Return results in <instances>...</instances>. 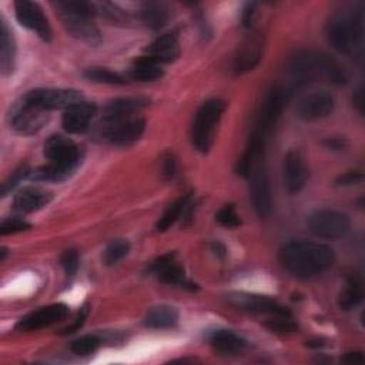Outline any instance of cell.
Segmentation results:
<instances>
[{"mask_svg": "<svg viewBox=\"0 0 365 365\" xmlns=\"http://www.w3.org/2000/svg\"><path fill=\"white\" fill-rule=\"evenodd\" d=\"M282 267L297 278H312L327 271L335 259L334 251L317 241H292L279 252Z\"/></svg>", "mask_w": 365, "mask_h": 365, "instance_id": "1", "label": "cell"}, {"mask_svg": "<svg viewBox=\"0 0 365 365\" xmlns=\"http://www.w3.org/2000/svg\"><path fill=\"white\" fill-rule=\"evenodd\" d=\"M44 155L48 160V164L33 170L30 174V178L36 181H64L74 173L81 160L80 148L71 140L58 134L46 140Z\"/></svg>", "mask_w": 365, "mask_h": 365, "instance_id": "2", "label": "cell"}, {"mask_svg": "<svg viewBox=\"0 0 365 365\" xmlns=\"http://www.w3.org/2000/svg\"><path fill=\"white\" fill-rule=\"evenodd\" d=\"M288 71L299 81L322 80L332 84H345L348 77L344 67L328 54L319 51H298L288 61Z\"/></svg>", "mask_w": 365, "mask_h": 365, "instance_id": "3", "label": "cell"}, {"mask_svg": "<svg viewBox=\"0 0 365 365\" xmlns=\"http://www.w3.org/2000/svg\"><path fill=\"white\" fill-rule=\"evenodd\" d=\"M329 44L349 57H361L364 51V19L356 10L336 11L328 21Z\"/></svg>", "mask_w": 365, "mask_h": 365, "instance_id": "4", "label": "cell"}, {"mask_svg": "<svg viewBox=\"0 0 365 365\" xmlns=\"http://www.w3.org/2000/svg\"><path fill=\"white\" fill-rule=\"evenodd\" d=\"M53 6L70 36L90 46H98L101 43L100 30L93 23V17L98 11L97 4L83 0H70L57 1L53 3Z\"/></svg>", "mask_w": 365, "mask_h": 365, "instance_id": "5", "label": "cell"}, {"mask_svg": "<svg viewBox=\"0 0 365 365\" xmlns=\"http://www.w3.org/2000/svg\"><path fill=\"white\" fill-rule=\"evenodd\" d=\"M225 101L212 98L198 108L191 128V141L198 151L207 153L212 145L215 127L225 110Z\"/></svg>", "mask_w": 365, "mask_h": 365, "instance_id": "6", "label": "cell"}, {"mask_svg": "<svg viewBox=\"0 0 365 365\" xmlns=\"http://www.w3.org/2000/svg\"><path fill=\"white\" fill-rule=\"evenodd\" d=\"M311 232L319 238L338 240L345 237L351 228L349 217L336 210H318L308 218Z\"/></svg>", "mask_w": 365, "mask_h": 365, "instance_id": "7", "label": "cell"}, {"mask_svg": "<svg viewBox=\"0 0 365 365\" xmlns=\"http://www.w3.org/2000/svg\"><path fill=\"white\" fill-rule=\"evenodd\" d=\"M47 120H48V111L38 108L24 101L23 98H20L13 104L9 114V121L11 128L23 135H30L37 133L47 123Z\"/></svg>", "mask_w": 365, "mask_h": 365, "instance_id": "8", "label": "cell"}, {"mask_svg": "<svg viewBox=\"0 0 365 365\" xmlns=\"http://www.w3.org/2000/svg\"><path fill=\"white\" fill-rule=\"evenodd\" d=\"M21 98L46 111L56 108L66 110L83 101L81 94L73 88H36L27 91Z\"/></svg>", "mask_w": 365, "mask_h": 365, "instance_id": "9", "label": "cell"}, {"mask_svg": "<svg viewBox=\"0 0 365 365\" xmlns=\"http://www.w3.org/2000/svg\"><path fill=\"white\" fill-rule=\"evenodd\" d=\"M294 87H282V86H274L265 96L264 103L261 106L259 117H258V127L254 133H257L259 137L264 138V135L272 128V125L277 123L278 117L281 115L288 98L292 94Z\"/></svg>", "mask_w": 365, "mask_h": 365, "instance_id": "10", "label": "cell"}, {"mask_svg": "<svg viewBox=\"0 0 365 365\" xmlns=\"http://www.w3.org/2000/svg\"><path fill=\"white\" fill-rule=\"evenodd\" d=\"M101 137L117 147L130 145L137 141L145 128V121L138 117H125L113 121H104Z\"/></svg>", "mask_w": 365, "mask_h": 365, "instance_id": "11", "label": "cell"}, {"mask_svg": "<svg viewBox=\"0 0 365 365\" xmlns=\"http://www.w3.org/2000/svg\"><path fill=\"white\" fill-rule=\"evenodd\" d=\"M309 178V168L304 154L292 148L284 155L282 161V181L289 194L299 192Z\"/></svg>", "mask_w": 365, "mask_h": 365, "instance_id": "12", "label": "cell"}, {"mask_svg": "<svg viewBox=\"0 0 365 365\" xmlns=\"http://www.w3.org/2000/svg\"><path fill=\"white\" fill-rule=\"evenodd\" d=\"M14 11H16L17 21L23 27L34 31L44 41L51 40V27L41 7L37 3L27 1V0L16 1Z\"/></svg>", "mask_w": 365, "mask_h": 365, "instance_id": "13", "label": "cell"}, {"mask_svg": "<svg viewBox=\"0 0 365 365\" xmlns=\"http://www.w3.org/2000/svg\"><path fill=\"white\" fill-rule=\"evenodd\" d=\"M250 178V197L255 212L259 217H267L272 208V195L268 175L258 164L252 167L248 174Z\"/></svg>", "mask_w": 365, "mask_h": 365, "instance_id": "14", "label": "cell"}, {"mask_svg": "<svg viewBox=\"0 0 365 365\" xmlns=\"http://www.w3.org/2000/svg\"><path fill=\"white\" fill-rule=\"evenodd\" d=\"M335 106L334 97L327 91H314L297 103V115L304 121H317L328 117Z\"/></svg>", "mask_w": 365, "mask_h": 365, "instance_id": "15", "label": "cell"}, {"mask_svg": "<svg viewBox=\"0 0 365 365\" xmlns=\"http://www.w3.org/2000/svg\"><path fill=\"white\" fill-rule=\"evenodd\" d=\"M68 314V308L66 304H51L47 307H41L30 314H27L26 317H23L16 328L21 332H27V331H36L44 327H50L56 322H60L63 319H66Z\"/></svg>", "mask_w": 365, "mask_h": 365, "instance_id": "16", "label": "cell"}, {"mask_svg": "<svg viewBox=\"0 0 365 365\" xmlns=\"http://www.w3.org/2000/svg\"><path fill=\"white\" fill-rule=\"evenodd\" d=\"M227 298L232 305L247 311L268 314V315H291L285 307H282L279 302L265 295H257V294H248V292H232Z\"/></svg>", "mask_w": 365, "mask_h": 365, "instance_id": "17", "label": "cell"}, {"mask_svg": "<svg viewBox=\"0 0 365 365\" xmlns=\"http://www.w3.org/2000/svg\"><path fill=\"white\" fill-rule=\"evenodd\" d=\"M96 104L88 101H80L68 108H66L61 125L70 134H78L88 128L91 118L96 114Z\"/></svg>", "mask_w": 365, "mask_h": 365, "instance_id": "18", "label": "cell"}, {"mask_svg": "<svg viewBox=\"0 0 365 365\" xmlns=\"http://www.w3.org/2000/svg\"><path fill=\"white\" fill-rule=\"evenodd\" d=\"M150 271L158 277L160 281L173 285H184L185 277L182 267L175 261V252H167L158 257L150 267Z\"/></svg>", "mask_w": 365, "mask_h": 365, "instance_id": "19", "label": "cell"}, {"mask_svg": "<svg viewBox=\"0 0 365 365\" xmlns=\"http://www.w3.org/2000/svg\"><path fill=\"white\" fill-rule=\"evenodd\" d=\"M53 200V192L40 187H26L20 190L13 200L14 210L20 212H33Z\"/></svg>", "mask_w": 365, "mask_h": 365, "instance_id": "20", "label": "cell"}, {"mask_svg": "<svg viewBox=\"0 0 365 365\" xmlns=\"http://www.w3.org/2000/svg\"><path fill=\"white\" fill-rule=\"evenodd\" d=\"M147 58L158 63H171L180 56L178 40L174 33L163 34L161 37L155 38L147 48Z\"/></svg>", "mask_w": 365, "mask_h": 365, "instance_id": "21", "label": "cell"}, {"mask_svg": "<svg viewBox=\"0 0 365 365\" xmlns=\"http://www.w3.org/2000/svg\"><path fill=\"white\" fill-rule=\"evenodd\" d=\"M148 104L147 98L143 97H121L115 98L104 107V121H113L130 117L131 114L143 110Z\"/></svg>", "mask_w": 365, "mask_h": 365, "instance_id": "22", "label": "cell"}, {"mask_svg": "<svg viewBox=\"0 0 365 365\" xmlns=\"http://www.w3.org/2000/svg\"><path fill=\"white\" fill-rule=\"evenodd\" d=\"M210 345L221 355H237L242 352L247 342L230 329H215L208 335Z\"/></svg>", "mask_w": 365, "mask_h": 365, "instance_id": "23", "label": "cell"}, {"mask_svg": "<svg viewBox=\"0 0 365 365\" xmlns=\"http://www.w3.org/2000/svg\"><path fill=\"white\" fill-rule=\"evenodd\" d=\"M261 54H262L261 40L257 36L247 38V41L241 46L235 57V63H234L235 71L245 73L248 70H252L261 60Z\"/></svg>", "mask_w": 365, "mask_h": 365, "instance_id": "24", "label": "cell"}, {"mask_svg": "<svg viewBox=\"0 0 365 365\" xmlns=\"http://www.w3.org/2000/svg\"><path fill=\"white\" fill-rule=\"evenodd\" d=\"M16 58V43L11 31L4 21L0 20V70L3 76H9L13 71Z\"/></svg>", "mask_w": 365, "mask_h": 365, "instance_id": "25", "label": "cell"}, {"mask_svg": "<svg viewBox=\"0 0 365 365\" xmlns=\"http://www.w3.org/2000/svg\"><path fill=\"white\" fill-rule=\"evenodd\" d=\"M178 322V312L170 305H157L147 311L144 317V325L153 329L173 328Z\"/></svg>", "mask_w": 365, "mask_h": 365, "instance_id": "26", "label": "cell"}, {"mask_svg": "<svg viewBox=\"0 0 365 365\" xmlns=\"http://www.w3.org/2000/svg\"><path fill=\"white\" fill-rule=\"evenodd\" d=\"M164 76L163 68L145 56L135 60L128 68V77L137 81H155Z\"/></svg>", "mask_w": 365, "mask_h": 365, "instance_id": "27", "label": "cell"}, {"mask_svg": "<svg viewBox=\"0 0 365 365\" xmlns=\"http://www.w3.org/2000/svg\"><path fill=\"white\" fill-rule=\"evenodd\" d=\"M140 19L147 27L158 30L168 21V10L163 3L150 1L143 4L140 10Z\"/></svg>", "mask_w": 365, "mask_h": 365, "instance_id": "28", "label": "cell"}, {"mask_svg": "<svg viewBox=\"0 0 365 365\" xmlns=\"http://www.w3.org/2000/svg\"><path fill=\"white\" fill-rule=\"evenodd\" d=\"M362 298H364L362 281L358 277H352L349 278L345 288L342 289L338 299V305L341 307V309L349 311L356 308L362 302Z\"/></svg>", "mask_w": 365, "mask_h": 365, "instance_id": "29", "label": "cell"}, {"mask_svg": "<svg viewBox=\"0 0 365 365\" xmlns=\"http://www.w3.org/2000/svg\"><path fill=\"white\" fill-rule=\"evenodd\" d=\"M190 198H191V195L190 194H185L184 197H181V198H178L177 201H174L165 211H164V214L160 217V220H158V222H157V231H160V232H163V231H167L180 217H181V214L184 212V210L187 208V205H188V201H190Z\"/></svg>", "mask_w": 365, "mask_h": 365, "instance_id": "30", "label": "cell"}, {"mask_svg": "<svg viewBox=\"0 0 365 365\" xmlns=\"http://www.w3.org/2000/svg\"><path fill=\"white\" fill-rule=\"evenodd\" d=\"M83 76L90 80V81H94V83H100V84H125L127 80L120 76L118 73H114L108 68H104V67H90L87 68Z\"/></svg>", "mask_w": 365, "mask_h": 365, "instance_id": "31", "label": "cell"}, {"mask_svg": "<svg viewBox=\"0 0 365 365\" xmlns=\"http://www.w3.org/2000/svg\"><path fill=\"white\" fill-rule=\"evenodd\" d=\"M130 251V244L128 241L125 240H114L111 241L104 252H103V262L107 265V267H111V265H115L120 259H123Z\"/></svg>", "mask_w": 365, "mask_h": 365, "instance_id": "32", "label": "cell"}, {"mask_svg": "<svg viewBox=\"0 0 365 365\" xmlns=\"http://www.w3.org/2000/svg\"><path fill=\"white\" fill-rule=\"evenodd\" d=\"M101 341L98 336L96 335H83L74 341H71L70 344V349L73 354L84 356V355H90L93 352H96L100 346Z\"/></svg>", "mask_w": 365, "mask_h": 365, "instance_id": "33", "label": "cell"}, {"mask_svg": "<svg viewBox=\"0 0 365 365\" xmlns=\"http://www.w3.org/2000/svg\"><path fill=\"white\" fill-rule=\"evenodd\" d=\"M215 220L218 224L228 227V228H235L241 224V220L234 208V205H225L222 207L217 214H215Z\"/></svg>", "mask_w": 365, "mask_h": 365, "instance_id": "34", "label": "cell"}, {"mask_svg": "<svg viewBox=\"0 0 365 365\" xmlns=\"http://www.w3.org/2000/svg\"><path fill=\"white\" fill-rule=\"evenodd\" d=\"M269 331L275 332H292L295 331V324L291 321L289 315H272L268 321L264 324Z\"/></svg>", "mask_w": 365, "mask_h": 365, "instance_id": "35", "label": "cell"}, {"mask_svg": "<svg viewBox=\"0 0 365 365\" xmlns=\"http://www.w3.org/2000/svg\"><path fill=\"white\" fill-rule=\"evenodd\" d=\"M97 7H100L101 14H103L107 20H110V21H113V23H124V21H127V14L124 13V10H121V9H120L117 4H114V3H107V1H104V3L97 4Z\"/></svg>", "mask_w": 365, "mask_h": 365, "instance_id": "36", "label": "cell"}, {"mask_svg": "<svg viewBox=\"0 0 365 365\" xmlns=\"http://www.w3.org/2000/svg\"><path fill=\"white\" fill-rule=\"evenodd\" d=\"M60 262H61V267L64 269V272L67 275H74L78 269V265H80V258H78V252L76 250H67L63 252L61 258H60Z\"/></svg>", "mask_w": 365, "mask_h": 365, "instance_id": "37", "label": "cell"}, {"mask_svg": "<svg viewBox=\"0 0 365 365\" xmlns=\"http://www.w3.org/2000/svg\"><path fill=\"white\" fill-rule=\"evenodd\" d=\"M31 225L20 218H6L0 224V234L1 235H9V234H16L24 230H29Z\"/></svg>", "mask_w": 365, "mask_h": 365, "instance_id": "38", "label": "cell"}, {"mask_svg": "<svg viewBox=\"0 0 365 365\" xmlns=\"http://www.w3.org/2000/svg\"><path fill=\"white\" fill-rule=\"evenodd\" d=\"M27 175H30V170L26 167V165H23V167H20L19 170H16L10 177H9V180H6L4 182H3V185H1V195H6L9 191H11L23 178H26Z\"/></svg>", "mask_w": 365, "mask_h": 365, "instance_id": "39", "label": "cell"}, {"mask_svg": "<svg viewBox=\"0 0 365 365\" xmlns=\"http://www.w3.org/2000/svg\"><path fill=\"white\" fill-rule=\"evenodd\" d=\"M362 180H364L362 173H359V171H348V173L341 174L335 180V184L341 185V187H351V185H356V184L362 182Z\"/></svg>", "mask_w": 365, "mask_h": 365, "instance_id": "40", "label": "cell"}, {"mask_svg": "<svg viewBox=\"0 0 365 365\" xmlns=\"http://www.w3.org/2000/svg\"><path fill=\"white\" fill-rule=\"evenodd\" d=\"M255 7H257L255 3H248V4H245V7L242 9V13H241L242 26L251 27V24H252V17H254V13H255Z\"/></svg>", "mask_w": 365, "mask_h": 365, "instance_id": "41", "label": "cell"}, {"mask_svg": "<svg viewBox=\"0 0 365 365\" xmlns=\"http://www.w3.org/2000/svg\"><path fill=\"white\" fill-rule=\"evenodd\" d=\"M87 314H88V308H87V307H83V308L80 309V312H78V315H77L76 321L73 322V325L67 327V328L64 329V332H63V334H71V332L77 331V329L84 324V321H86V318H87Z\"/></svg>", "mask_w": 365, "mask_h": 365, "instance_id": "42", "label": "cell"}, {"mask_svg": "<svg viewBox=\"0 0 365 365\" xmlns=\"http://www.w3.org/2000/svg\"><path fill=\"white\" fill-rule=\"evenodd\" d=\"M175 173V158L171 154H167L163 160V174L165 178H171Z\"/></svg>", "mask_w": 365, "mask_h": 365, "instance_id": "43", "label": "cell"}, {"mask_svg": "<svg viewBox=\"0 0 365 365\" xmlns=\"http://www.w3.org/2000/svg\"><path fill=\"white\" fill-rule=\"evenodd\" d=\"M352 103L354 107L358 110L361 115H364V107H365V98H364V87H358V90L352 96Z\"/></svg>", "mask_w": 365, "mask_h": 365, "instance_id": "44", "label": "cell"}, {"mask_svg": "<svg viewBox=\"0 0 365 365\" xmlns=\"http://www.w3.org/2000/svg\"><path fill=\"white\" fill-rule=\"evenodd\" d=\"M322 143L329 150H344V147L346 145V141L344 138H339V137H331V138L324 140Z\"/></svg>", "mask_w": 365, "mask_h": 365, "instance_id": "45", "label": "cell"}, {"mask_svg": "<svg viewBox=\"0 0 365 365\" xmlns=\"http://www.w3.org/2000/svg\"><path fill=\"white\" fill-rule=\"evenodd\" d=\"M365 358L362 355V352H348L344 358H342V362H346V364H364Z\"/></svg>", "mask_w": 365, "mask_h": 365, "instance_id": "46", "label": "cell"}, {"mask_svg": "<svg viewBox=\"0 0 365 365\" xmlns=\"http://www.w3.org/2000/svg\"><path fill=\"white\" fill-rule=\"evenodd\" d=\"M211 250H212V252H214L217 257H220V258H224V257L227 255V248H225V245L221 244L220 241H214V242L211 244Z\"/></svg>", "mask_w": 365, "mask_h": 365, "instance_id": "47", "label": "cell"}]
</instances>
